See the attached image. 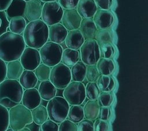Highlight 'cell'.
I'll use <instances>...</instances> for the list:
<instances>
[{
    "label": "cell",
    "instance_id": "obj_37",
    "mask_svg": "<svg viewBox=\"0 0 148 131\" xmlns=\"http://www.w3.org/2000/svg\"><path fill=\"white\" fill-rule=\"evenodd\" d=\"M99 73L95 65H86V78L88 82H96Z\"/></svg>",
    "mask_w": 148,
    "mask_h": 131
},
{
    "label": "cell",
    "instance_id": "obj_17",
    "mask_svg": "<svg viewBox=\"0 0 148 131\" xmlns=\"http://www.w3.org/2000/svg\"><path fill=\"white\" fill-rule=\"evenodd\" d=\"M49 38L50 42L61 44L65 41L68 31L60 23L48 26Z\"/></svg>",
    "mask_w": 148,
    "mask_h": 131
},
{
    "label": "cell",
    "instance_id": "obj_42",
    "mask_svg": "<svg viewBox=\"0 0 148 131\" xmlns=\"http://www.w3.org/2000/svg\"><path fill=\"white\" fill-rule=\"evenodd\" d=\"M0 19H1V25H0V36L3 33H5L8 31L9 28V21L8 20L6 13L5 10L0 11Z\"/></svg>",
    "mask_w": 148,
    "mask_h": 131
},
{
    "label": "cell",
    "instance_id": "obj_14",
    "mask_svg": "<svg viewBox=\"0 0 148 131\" xmlns=\"http://www.w3.org/2000/svg\"><path fill=\"white\" fill-rule=\"evenodd\" d=\"M43 3L40 0H30L26 2L24 16L29 22L39 20Z\"/></svg>",
    "mask_w": 148,
    "mask_h": 131
},
{
    "label": "cell",
    "instance_id": "obj_21",
    "mask_svg": "<svg viewBox=\"0 0 148 131\" xmlns=\"http://www.w3.org/2000/svg\"><path fill=\"white\" fill-rule=\"evenodd\" d=\"M38 90L41 99L46 101L55 97L57 93V88L49 80L41 81Z\"/></svg>",
    "mask_w": 148,
    "mask_h": 131
},
{
    "label": "cell",
    "instance_id": "obj_47",
    "mask_svg": "<svg viewBox=\"0 0 148 131\" xmlns=\"http://www.w3.org/2000/svg\"><path fill=\"white\" fill-rule=\"evenodd\" d=\"M6 78V63L0 58V83Z\"/></svg>",
    "mask_w": 148,
    "mask_h": 131
},
{
    "label": "cell",
    "instance_id": "obj_46",
    "mask_svg": "<svg viewBox=\"0 0 148 131\" xmlns=\"http://www.w3.org/2000/svg\"><path fill=\"white\" fill-rule=\"evenodd\" d=\"M111 116V110L109 107H101L99 114V118L104 120L108 121Z\"/></svg>",
    "mask_w": 148,
    "mask_h": 131
},
{
    "label": "cell",
    "instance_id": "obj_49",
    "mask_svg": "<svg viewBox=\"0 0 148 131\" xmlns=\"http://www.w3.org/2000/svg\"><path fill=\"white\" fill-rule=\"evenodd\" d=\"M18 131H31V130L28 128L25 127V128H23V129L19 130Z\"/></svg>",
    "mask_w": 148,
    "mask_h": 131
},
{
    "label": "cell",
    "instance_id": "obj_2",
    "mask_svg": "<svg viewBox=\"0 0 148 131\" xmlns=\"http://www.w3.org/2000/svg\"><path fill=\"white\" fill-rule=\"evenodd\" d=\"M25 45L35 49H39L48 40L49 29L42 20L29 22L23 35Z\"/></svg>",
    "mask_w": 148,
    "mask_h": 131
},
{
    "label": "cell",
    "instance_id": "obj_33",
    "mask_svg": "<svg viewBox=\"0 0 148 131\" xmlns=\"http://www.w3.org/2000/svg\"><path fill=\"white\" fill-rule=\"evenodd\" d=\"M50 70V67L43 63H40L34 70V73L38 80L42 81L49 79Z\"/></svg>",
    "mask_w": 148,
    "mask_h": 131
},
{
    "label": "cell",
    "instance_id": "obj_22",
    "mask_svg": "<svg viewBox=\"0 0 148 131\" xmlns=\"http://www.w3.org/2000/svg\"><path fill=\"white\" fill-rule=\"evenodd\" d=\"M100 106L96 100H89L83 107L84 117L91 121L95 120L98 118Z\"/></svg>",
    "mask_w": 148,
    "mask_h": 131
},
{
    "label": "cell",
    "instance_id": "obj_39",
    "mask_svg": "<svg viewBox=\"0 0 148 131\" xmlns=\"http://www.w3.org/2000/svg\"><path fill=\"white\" fill-rule=\"evenodd\" d=\"M60 123L58 131H77L76 123L69 119H65Z\"/></svg>",
    "mask_w": 148,
    "mask_h": 131
},
{
    "label": "cell",
    "instance_id": "obj_24",
    "mask_svg": "<svg viewBox=\"0 0 148 131\" xmlns=\"http://www.w3.org/2000/svg\"><path fill=\"white\" fill-rule=\"evenodd\" d=\"M38 81L34 72L28 70H24L18 78L19 83L25 89L35 88L38 83Z\"/></svg>",
    "mask_w": 148,
    "mask_h": 131
},
{
    "label": "cell",
    "instance_id": "obj_51",
    "mask_svg": "<svg viewBox=\"0 0 148 131\" xmlns=\"http://www.w3.org/2000/svg\"><path fill=\"white\" fill-rule=\"evenodd\" d=\"M5 131H14V130H13L12 129H11V128H8Z\"/></svg>",
    "mask_w": 148,
    "mask_h": 131
},
{
    "label": "cell",
    "instance_id": "obj_30",
    "mask_svg": "<svg viewBox=\"0 0 148 131\" xmlns=\"http://www.w3.org/2000/svg\"><path fill=\"white\" fill-rule=\"evenodd\" d=\"M27 21L23 16L14 17L9 21V28L10 32L21 35L23 33L27 25Z\"/></svg>",
    "mask_w": 148,
    "mask_h": 131
},
{
    "label": "cell",
    "instance_id": "obj_44",
    "mask_svg": "<svg viewBox=\"0 0 148 131\" xmlns=\"http://www.w3.org/2000/svg\"><path fill=\"white\" fill-rule=\"evenodd\" d=\"M79 0H58L63 9L76 8Z\"/></svg>",
    "mask_w": 148,
    "mask_h": 131
},
{
    "label": "cell",
    "instance_id": "obj_13",
    "mask_svg": "<svg viewBox=\"0 0 148 131\" xmlns=\"http://www.w3.org/2000/svg\"><path fill=\"white\" fill-rule=\"evenodd\" d=\"M82 18L74 9H64L61 20V24L68 31L79 29Z\"/></svg>",
    "mask_w": 148,
    "mask_h": 131
},
{
    "label": "cell",
    "instance_id": "obj_45",
    "mask_svg": "<svg viewBox=\"0 0 148 131\" xmlns=\"http://www.w3.org/2000/svg\"><path fill=\"white\" fill-rule=\"evenodd\" d=\"M94 1L97 8L103 10H109L113 3V0H94Z\"/></svg>",
    "mask_w": 148,
    "mask_h": 131
},
{
    "label": "cell",
    "instance_id": "obj_53",
    "mask_svg": "<svg viewBox=\"0 0 148 131\" xmlns=\"http://www.w3.org/2000/svg\"><path fill=\"white\" fill-rule=\"evenodd\" d=\"M1 19H0V25H1Z\"/></svg>",
    "mask_w": 148,
    "mask_h": 131
},
{
    "label": "cell",
    "instance_id": "obj_35",
    "mask_svg": "<svg viewBox=\"0 0 148 131\" xmlns=\"http://www.w3.org/2000/svg\"><path fill=\"white\" fill-rule=\"evenodd\" d=\"M113 101V98L110 92H100L97 102L100 107H109Z\"/></svg>",
    "mask_w": 148,
    "mask_h": 131
},
{
    "label": "cell",
    "instance_id": "obj_43",
    "mask_svg": "<svg viewBox=\"0 0 148 131\" xmlns=\"http://www.w3.org/2000/svg\"><path fill=\"white\" fill-rule=\"evenodd\" d=\"M94 131H108V123L106 121L100 118H97L94 120Z\"/></svg>",
    "mask_w": 148,
    "mask_h": 131
},
{
    "label": "cell",
    "instance_id": "obj_20",
    "mask_svg": "<svg viewBox=\"0 0 148 131\" xmlns=\"http://www.w3.org/2000/svg\"><path fill=\"white\" fill-rule=\"evenodd\" d=\"M26 2L24 0H12L8 8L5 10L9 21L14 17L23 16Z\"/></svg>",
    "mask_w": 148,
    "mask_h": 131
},
{
    "label": "cell",
    "instance_id": "obj_12",
    "mask_svg": "<svg viewBox=\"0 0 148 131\" xmlns=\"http://www.w3.org/2000/svg\"><path fill=\"white\" fill-rule=\"evenodd\" d=\"M92 20L98 29H109L114 21L112 13L109 10L97 9Z\"/></svg>",
    "mask_w": 148,
    "mask_h": 131
},
{
    "label": "cell",
    "instance_id": "obj_23",
    "mask_svg": "<svg viewBox=\"0 0 148 131\" xmlns=\"http://www.w3.org/2000/svg\"><path fill=\"white\" fill-rule=\"evenodd\" d=\"M24 68L18 59L8 62L6 64V78L10 80H18Z\"/></svg>",
    "mask_w": 148,
    "mask_h": 131
},
{
    "label": "cell",
    "instance_id": "obj_25",
    "mask_svg": "<svg viewBox=\"0 0 148 131\" xmlns=\"http://www.w3.org/2000/svg\"><path fill=\"white\" fill-rule=\"evenodd\" d=\"M80 59V53L78 50L66 48L62 51L61 63L68 67H72Z\"/></svg>",
    "mask_w": 148,
    "mask_h": 131
},
{
    "label": "cell",
    "instance_id": "obj_48",
    "mask_svg": "<svg viewBox=\"0 0 148 131\" xmlns=\"http://www.w3.org/2000/svg\"><path fill=\"white\" fill-rule=\"evenodd\" d=\"M12 0H0V11L5 10Z\"/></svg>",
    "mask_w": 148,
    "mask_h": 131
},
{
    "label": "cell",
    "instance_id": "obj_18",
    "mask_svg": "<svg viewBox=\"0 0 148 131\" xmlns=\"http://www.w3.org/2000/svg\"><path fill=\"white\" fill-rule=\"evenodd\" d=\"M84 39L79 29L68 31L65 39L67 48L78 50L84 42Z\"/></svg>",
    "mask_w": 148,
    "mask_h": 131
},
{
    "label": "cell",
    "instance_id": "obj_10",
    "mask_svg": "<svg viewBox=\"0 0 148 131\" xmlns=\"http://www.w3.org/2000/svg\"><path fill=\"white\" fill-rule=\"evenodd\" d=\"M64 9L57 1L43 3L41 20L48 26L60 23Z\"/></svg>",
    "mask_w": 148,
    "mask_h": 131
},
{
    "label": "cell",
    "instance_id": "obj_36",
    "mask_svg": "<svg viewBox=\"0 0 148 131\" xmlns=\"http://www.w3.org/2000/svg\"><path fill=\"white\" fill-rule=\"evenodd\" d=\"M9 127V111L0 104V131H5Z\"/></svg>",
    "mask_w": 148,
    "mask_h": 131
},
{
    "label": "cell",
    "instance_id": "obj_52",
    "mask_svg": "<svg viewBox=\"0 0 148 131\" xmlns=\"http://www.w3.org/2000/svg\"><path fill=\"white\" fill-rule=\"evenodd\" d=\"M24 1H25V2H27V1H30V0H24Z\"/></svg>",
    "mask_w": 148,
    "mask_h": 131
},
{
    "label": "cell",
    "instance_id": "obj_7",
    "mask_svg": "<svg viewBox=\"0 0 148 131\" xmlns=\"http://www.w3.org/2000/svg\"><path fill=\"white\" fill-rule=\"evenodd\" d=\"M49 80L57 89H64L72 80L69 67L61 62L51 67Z\"/></svg>",
    "mask_w": 148,
    "mask_h": 131
},
{
    "label": "cell",
    "instance_id": "obj_5",
    "mask_svg": "<svg viewBox=\"0 0 148 131\" xmlns=\"http://www.w3.org/2000/svg\"><path fill=\"white\" fill-rule=\"evenodd\" d=\"M69 104L61 96H55L48 101L46 109L50 120L60 123L66 119Z\"/></svg>",
    "mask_w": 148,
    "mask_h": 131
},
{
    "label": "cell",
    "instance_id": "obj_15",
    "mask_svg": "<svg viewBox=\"0 0 148 131\" xmlns=\"http://www.w3.org/2000/svg\"><path fill=\"white\" fill-rule=\"evenodd\" d=\"M41 98L38 90L35 88L26 89L23 91L22 104L29 110H32L40 104Z\"/></svg>",
    "mask_w": 148,
    "mask_h": 131
},
{
    "label": "cell",
    "instance_id": "obj_41",
    "mask_svg": "<svg viewBox=\"0 0 148 131\" xmlns=\"http://www.w3.org/2000/svg\"><path fill=\"white\" fill-rule=\"evenodd\" d=\"M58 125L57 123L47 119L44 123L40 125L39 131H58Z\"/></svg>",
    "mask_w": 148,
    "mask_h": 131
},
{
    "label": "cell",
    "instance_id": "obj_27",
    "mask_svg": "<svg viewBox=\"0 0 148 131\" xmlns=\"http://www.w3.org/2000/svg\"><path fill=\"white\" fill-rule=\"evenodd\" d=\"M71 69V79L74 81L82 82L86 78V65L79 61L73 65Z\"/></svg>",
    "mask_w": 148,
    "mask_h": 131
},
{
    "label": "cell",
    "instance_id": "obj_29",
    "mask_svg": "<svg viewBox=\"0 0 148 131\" xmlns=\"http://www.w3.org/2000/svg\"><path fill=\"white\" fill-rule=\"evenodd\" d=\"M31 111L33 122L37 125H42L49 118L46 107L43 105L39 104Z\"/></svg>",
    "mask_w": 148,
    "mask_h": 131
},
{
    "label": "cell",
    "instance_id": "obj_11",
    "mask_svg": "<svg viewBox=\"0 0 148 131\" xmlns=\"http://www.w3.org/2000/svg\"><path fill=\"white\" fill-rule=\"evenodd\" d=\"M20 62L24 69L34 71L41 62L39 50L29 47H25L20 56Z\"/></svg>",
    "mask_w": 148,
    "mask_h": 131
},
{
    "label": "cell",
    "instance_id": "obj_3",
    "mask_svg": "<svg viewBox=\"0 0 148 131\" xmlns=\"http://www.w3.org/2000/svg\"><path fill=\"white\" fill-rule=\"evenodd\" d=\"M23 91L18 80L5 79L0 83V104L10 108L20 104Z\"/></svg>",
    "mask_w": 148,
    "mask_h": 131
},
{
    "label": "cell",
    "instance_id": "obj_38",
    "mask_svg": "<svg viewBox=\"0 0 148 131\" xmlns=\"http://www.w3.org/2000/svg\"><path fill=\"white\" fill-rule=\"evenodd\" d=\"M100 57L104 58H111L115 53V49L112 44H104L99 46Z\"/></svg>",
    "mask_w": 148,
    "mask_h": 131
},
{
    "label": "cell",
    "instance_id": "obj_6",
    "mask_svg": "<svg viewBox=\"0 0 148 131\" xmlns=\"http://www.w3.org/2000/svg\"><path fill=\"white\" fill-rule=\"evenodd\" d=\"M63 48L60 44L47 42L39 48L40 61L42 63L53 67L61 62Z\"/></svg>",
    "mask_w": 148,
    "mask_h": 131
},
{
    "label": "cell",
    "instance_id": "obj_31",
    "mask_svg": "<svg viewBox=\"0 0 148 131\" xmlns=\"http://www.w3.org/2000/svg\"><path fill=\"white\" fill-rule=\"evenodd\" d=\"M67 118L71 121L77 123L84 118L83 107L81 105H71L69 108Z\"/></svg>",
    "mask_w": 148,
    "mask_h": 131
},
{
    "label": "cell",
    "instance_id": "obj_1",
    "mask_svg": "<svg viewBox=\"0 0 148 131\" xmlns=\"http://www.w3.org/2000/svg\"><path fill=\"white\" fill-rule=\"evenodd\" d=\"M25 46L21 35L7 31L0 36V58L5 62L19 59Z\"/></svg>",
    "mask_w": 148,
    "mask_h": 131
},
{
    "label": "cell",
    "instance_id": "obj_16",
    "mask_svg": "<svg viewBox=\"0 0 148 131\" xmlns=\"http://www.w3.org/2000/svg\"><path fill=\"white\" fill-rule=\"evenodd\" d=\"M76 10L82 18H92L98 8L94 0H79Z\"/></svg>",
    "mask_w": 148,
    "mask_h": 131
},
{
    "label": "cell",
    "instance_id": "obj_50",
    "mask_svg": "<svg viewBox=\"0 0 148 131\" xmlns=\"http://www.w3.org/2000/svg\"><path fill=\"white\" fill-rule=\"evenodd\" d=\"M43 3H45L47 2H50V1H57V0H40Z\"/></svg>",
    "mask_w": 148,
    "mask_h": 131
},
{
    "label": "cell",
    "instance_id": "obj_32",
    "mask_svg": "<svg viewBox=\"0 0 148 131\" xmlns=\"http://www.w3.org/2000/svg\"><path fill=\"white\" fill-rule=\"evenodd\" d=\"M95 40L99 46L104 44H112L113 35L109 29H98Z\"/></svg>",
    "mask_w": 148,
    "mask_h": 131
},
{
    "label": "cell",
    "instance_id": "obj_26",
    "mask_svg": "<svg viewBox=\"0 0 148 131\" xmlns=\"http://www.w3.org/2000/svg\"><path fill=\"white\" fill-rule=\"evenodd\" d=\"M96 66L99 74L102 75H111L115 69V64L111 58L100 57Z\"/></svg>",
    "mask_w": 148,
    "mask_h": 131
},
{
    "label": "cell",
    "instance_id": "obj_19",
    "mask_svg": "<svg viewBox=\"0 0 148 131\" xmlns=\"http://www.w3.org/2000/svg\"><path fill=\"white\" fill-rule=\"evenodd\" d=\"M79 29L84 40L95 39L98 29L92 18H82Z\"/></svg>",
    "mask_w": 148,
    "mask_h": 131
},
{
    "label": "cell",
    "instance_id": "obj_40",
    "mask_svg": "<svg viewBox=\"0 0 148 131\" xmlns=\"http://www.w3.org/2000/svg\"><path fill=\"white\" fill-rule=\"evenodd\" d=\"M77 131H94V123L92 121L83 119L77 123Z\"/></svg>",
    "mask_w": 148,
    "mask_h": 131
},
{
    "label": "cell",
    "instance_id": "obj_28",
    "mask_svg": "<svg viewBox=\"0 0 148 131\" xmlns=\"http://www.w3.org/2000/svg\"><path fill=\"white\" fill-rule=\"evenodd\" d=\"M96 82L101 92H110L114 89L116 85L114 79L110 75L101 74Z\"/></svg>",
    "mask_w": 148,
    "mask_h": 131
},
{
    "label": "cell",
    "instance_id": "obj_9",
    "mask_svg": "<svg viewBox=\"0 0 148 131\" xmlns=\"http://www.w3.org/2000/svg\"><path fill=\"white\" fill-rule=\"evenodd\" d=\"M79 50L80 59L86 65H95L101 57L99 46L95 39L85 40Z\"/></svg>",
    "mask_w": 148,
    "mask_h": 131
},
{
    "label": "cell",
    "instance_id": "obj_34",
    "mask_svg": "<svg viewBox=\"0 0 148 131\" xmlns=\"http://www.w3.org/2000/svg\"><path fill=\"white\" fill-rule=\"evenodd\" d=\"M86 98L89 100H97L100 90L95 82H88L85 86Z\"/></svg>",
    "mask_w": 148,
    "mask_h": 131
},
{
    "label": "cell",
    "instance_id": "obj_8",
    "mask_svg": "<svg viewBox=\"0 0 148 131\" xmlns=\"http://www.w3.org/2000/svg\"><path fill=\"white\" fill-rule=\"evenodd\" d=\"M63 98L70 105H81L86 99L85 85L82 82L71 81L64 89Z\"/></svg>",
    "mask_w": 148,
    "mask_h": 131
},
{
    "label": "cell",
    "instance_id": "obj_4",
    "mask_svg": "<svg viewBox=\"0 0 148 131\" xmlns=\"http://www.w3.org/2000/svg\"><path fill=\"white\" fill-rule=\"evenodd\" d=\"M33 122L31 111L22 104H17L9 111V126L14 131L25 128Z\"/></svg>",
    "mask_w": 148,
    "mask_h": 131
}]
</instances>
